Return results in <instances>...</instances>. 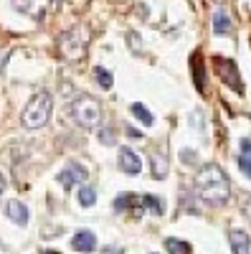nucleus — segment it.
<instances>
[{
	"label": "nucleus",
	"mask_w": 251,
	"mask_h": 254,
	"mask_svg": "<svg viewBox=\"0 0 251 254\" xmlns=\"http://www.w3.org/2000/svg\"><path fill=\"white\" fill-rule=\"evenodd\" d=\"M71 115H74L79 127H84V130H94V127H99V122H101L99 99L92 97V94H79L74 99V104H71Z\"/></svg>",
	"instance_id": "nucleus-3"
},
{
	"label": "nucleus",
	"mask_w": 251,
	"mask_h": 254,
	"mask_svg": "<svg viewBox=\"0 0 251 254\" xmlns=\"http://www.w3.org/2000/svg\"><path fill=\"white\" fill-rule=\"evenodd\" d=\"M76 198H79V203H81L84 208H92V206L97 203V190H94L92 186H81Z\"/></svg>",
	"instance_id": "nucleus-18"
},
{
	"label": "nucleus",
	"mask_w": 251,
	"mask_h": 254,
	"mask_svg": "<svg viewBox=\"0 0 251 254\" xmlns=\"http://www.w3.org/2000/svg\"><path fill=\"white\" fill-rule=\"evenodd\" d=\"M101 254H122V249H119V247H107Z\"/></svg>",
	"instance_id": "nucleus-26"
},
{
	"label": "nucleus",
	"mask_w": 251,
	"mask_h": 254,
	"mask_svg": "<svg viewBox=\"0 0 251 254\" xmlns=\"http://www.w3.org/2000/svg\"><path fill=\"white\" fill-rule=\"evenodd\" d=\"M135 201H137V198H135L132 193H119L117 201H114V211H117V214H122V211H127Z\"/></svg>",
	"instance_id": "nucleus-20"
},
{
	"label": "nucleus",
	"mask_w": 251,
	"mask_h": 254,
	"mask_svg": "<svg viewBox=\"0 0 251 254\" xmlns=\"http://www.w3.org/2000/svg\"><path fill=\"white\" fill-rule=\"evenodd\" d=\"M228 244H231L234 254H251V237L244 229H231L228 231Z\"/></svg>",
	"instance_id": "nucleus-10"
},
{
	"label": "nucleus",
	"mask_w": 251,
	"mask_h": 254,
	"mask_svg": "<svg viewBox=\"0 0 251 254\" xmlns=\"http://www.w3.org/2000/svg\"><path fill=\"white\" fill-rule=\"evenodd\" d=\"M10 3H13V8L20 10V13H28V10L33 8V0H10Z\"/></svg>",
	"instance_id": "nucleus-21"
},
{
	"label": "nucleus",
	"mask_w": 251,
	"mask_h": 254,
	"mask_svg": "<svg viewBox=\"0 0 251 254\" xmlns=\"http://www.w3.org/2000/svg\"><path fill=\"white\" fill-rule=\"evenodd\" d=\"M87 38H89V33H87V28H84V26H74L66 33H61L58 49H61V54H64V59L81 61L84 54H87Z\"/></svg>",
	"instance_id": "nucleus-4"
},
{
	"label": "nucleus",
	"mask_w": 251,
	"mask_h": 254,
	"mask_svg": "<svg viewBox=\"0 0 251 254\" xmlns=\"http://www.w3.org/2000/svg\"><path fill=\"white\" fill-rule=\"evenodd\" d=\"M213 69L216 74L221 76V81L226 87H231L236 94L244 92V84H241V74H239V66L234 59H226V56H213Z\"/></svg>",
	"instance_id": "nucleus-5"
},
{
	"label": "nucleus",
	"mask_w": 251,
	"mask_h": 254,
	"mask_svg": "<svg viewBox=\"0 0 251 254\" xmlns=\"http://www.w3.org/2000/svg\"><path fill=\"white\" fill-rule=\"evenodd\" d=\"M5 216H8L13 224H18V226H26L28 219H31L28 206H26L23 201H8V203H5Z\"/></svg>",
	"instance_id": "nucleus-9"
},
{
	"label": "nucleus",
	"mask_w": 251,
	"mask_h": 254,
	"mask_svg": "<svg viewBox=\"0 0 251 254\" xmlns=\"http://www.w3.org/2000/svg\"><path fill=\"white\" fill-rule=\"evenodd\" d=\"M87 176H89V171H87L84 165H79V163H69L64 171H58L56 181L64 186V190H69L74 183H84V181H87Z\"/></svg>",
	"instance_id": "nucleus-6"
},
{
	"label": "nucleus",
	"mask_w": 251,
	"mask_h": 254,
	"mask_svg": "<svg viewBox=\"0 0 251 254\" xmlns=\"http://www.w3.org/2000/svg\"><path fill=\"white\" fill-rule=\"evenodd\" d=\"M239 168L246 178H251V140L244 137L241 140V153H239Z\"/></svg>",
	"instance_id": "nucleus-13"
},
{
	"label": "nucleus",
	"mask_w": 251,
	"mask_h": 254,
	"mask_svg": "<svg viewBox=\"0 0 251 254\" xmlns=\"http://www.w3.org/2000/svg\"><path fill=\"white\" fill-rule=\"evenodd\" d=\"M130 112L145 125V127H152L155 125V117H152V112L148 110V107H145V104L142 102H135V104H130Z\"/></svg>",
	"instance_id": "nucleus-15"
},
{
	"label": "nucleus",
	"mask_w": 251,
	"mask_h": 254,
	"mask_svg": "<svg viewBox=\"0 0 251 254\" xmlns=\"http://www.w3.org/2000/svg\"><path fill=\"white\" fill-rule=\"evenodd\" d=\"M196 193L201 196V201H205L208 206H226L228 196H231V183H228V176L223 173V168L216 163L203 165L198 176H196Z\"/></svg>",
	"instance_id": "nucleus-1"
},
{
	"label": "nucleus",
	"mask_w": 251,
	"mask_h": 254,
	"mask_svg": "<svg viewBox=\"0 0 251 254\" xmlns=\"http://www.w3.org/2000/svg\"><path fill=\"white\" fill-rule=\"evenodd\" d=\"M5 61H8V51L0 49V74H3V69H5Z\"/></svg>",
	"instance_id": "nucleus-24"
},
{
	"label": "nucleus",
	"mask_w": 251,
	"mask_h": 254,
	"mask_svg": "<svg viewBox=\"0 0 251 254\" xmlns=\"http://www.w3.org/2000/svg\"><path fill=\"white\" fill-rule=\"evenodd\" d=\"M71 249L81 252V254H89L97 249V234L92 229H79L76 234L71 237Z\"/></svg>",
	"instance_id": "nucleus-7"
},
{
	"label": "nucleus",
	"mask_w": 251,
	"mask_h": 254,
	"mask_svg": "<svg viewBox=\"0 0 251 254\" xmlns=\"http://www.w3.org/2000/svg\"><path fill=\"white\" fill-rule=\"evenodd\" d=\"M231 31H234L231 15H228L223 8H218V10L213 13V33H216V36H228Z\"/></svg>",
	"instance_id": "nucleus-11"
},
{
	"label": "nucleus",
	"mask_w": 251,
	"mask_h": 254,
	"mask_svg": "<svg viewBox=\"0 0 251 254\" xmlns=\"http://www.w3.org/2000/svg\"><path fill=\"white\" fill-rule=\"evenodd\" d=\"M165 249H167V254H191V244L183 239H175V237L165 239Z\"/></svg>",
	"instance_id": "nucleus-16"
},
{
	"label": "nucleus",
	"mask_w": 251,
	"mask_h": 254,
	"mask_svg": "<svg viewBox=\"0 0 251 254\" xmlns=\"http://www.w3.org/2000/svg\"><path fill=\"white\" fill-rule=\"evenodd\" d=\"M5 188H8V178H5L3 173H0V196L5 193Z\"/></svg>",
	"instance_id": "nucleus-25"
},
{
	"label": "nucleus",
	"mask_w": 251,
	"mask_h": 254,
	"mask_svg": "<svg viewBox=\"0 0 251 254\" xmlns=\"http://www.w3.org/2000/svg\"><path fill=\"white\" fill-rule=\"evenodd\" d=\"M44 254H61V252H56V249H44Z\"/></svg>",
	"instance_id": "nucleus-27"
},
{
	"label": "nucleus",
	"mask_w": 251,
	"mask_h": 254,
	"mask_svg": "<svg viewBox=\"0 0 251 254\" xmlns=\"http://www.w3.org/2000/svg\"><path fill=\"white\" fill-rule=\"evenodd\" d=\"M99 140H101V142H104V140H107V142H112V140H114V135H112V130H107V132H104V130H101V132H99Z\"/></svg>",
	"instance_id": "nucleus-23"
},
{
	"label": "nucleus",
	"mask_w": 251,
	"mask_h": 254,
	"mask_svg": "<svg viewBox=\"0 0 251 254\" xmlns=\"http://www.w3.org/2000/svg\"><path fill=\"white\" fill-rule=\"evenodd\" d=\"M51 107H53V99L49 92H38L28 99L26 110H23V127H28V130H41L49 117H51Z\"/></svg>",
	"instance_id": "nucleus-2"
},
{
	"label": "nucleus",
	"mask_w": 251,
	"mask_h": 254,
	"mask_svg": "<svg viewBox=\"0 0 251 254\" xmlns=\"http://www.w3.org/2000/svg\"><path fill=\"white\" fill-rule=\"evenodd\" d=\"M94 79H97V84H99L101 89H112V87H114L112 71H107L104 66H94Z\"/></svg>",
	"instance_id": "nucleus-17"
},
{
	"label": "nucleus",
	"mask_w": 251,
	"mask_h": 254,
	"mask_svg": "<svg viewBox=\"0 0 251 254\" xmlns=\"http://www.w3.org/2000/svg\"><path fill=\"white\" fill-rule=\"evenodd\" d=\"M152 254H157V252H152Z\"/></svg>",
	"instance_id": "nucleus-29"
},
{
	"label": "nucleus",
	"mask_w": 251,
	"mask_h": 254,
	"mask_svg": "<svg viewBox=\"0 0 251 254\" xmlns=\"http://www.w3.org/2000/svg\"><path fill=\"white\" fill-rule=\"evenodd\" d=\"M150 165H152V176L157 181L167 176V158L160 150H150Z\"/></svg>",
	"instance_id": "nucleus-14"
},
{
	"label": "nucleus",
	"mask_w": 251,
	"mask_h": 254,
	"mask_svg": "<svg viewBox=\"0 0 251 254\" xmlns=\"http://www.w3.org/2000/svg\"><path fill=\"white\" fill-rule=\"evenodd\" d=\"M180 158H183L185 163H196V153H193V150H180Z\"/></svg>",
	"instance_id": "nucleus-22"
},
{
	"label": "nucleus",
	"mask_w": 251,
	"mask_h": 254,
	"mask_svg": "<svg viewBox=\"0 0 251 254\" xmlns=\"http://www.w3.org/2000/svg\"><path fill=\"white\" fill-rule=\"evenodd\" d=\"M119 168L127 176H137L142 171V160L135 150H130V147H119Z\"/></svg>",
	"instance_id": "nucleus-8"
},
{
	"label": "nucleus",
	"mask_w": 251,
	"mask_h": 254,
	"mask_svg": "<svg viewBox=\"0 0 251 254\" xmlns=\"http://www.w3.org/2000/svg\"><path fill=\"white\" fill-rule=\"evenodd\" d=\"M53 3H56V8H58V5H61V0H53Z\"/></svg>",
	"instance_id": "nucleus-28"
},
{
	"label": "nucleus",
	"mask_w": 251,
	"mask_h": 254,
	"mask_svg": "<svg viewBox=\"0 0 251 254\" xmlns=\"http://www.w3.org/2000/svg\"><path fill=\"white\" fill-rule=\"evenodd\" d=\"M142 206L150 208L155 216H162V214H165V203H162L157 196H142Z\"/></svg>",
	"instance_id": "nucleus-19"
},
{
	"label": "nucleus",
	"mask_w": 251,
	"mask_h": 254,
	"mask_svg": "<svg viewBox=\"0 0 251 254\" xmlns=\"http://www.w3.org/2000/svg\"><path fill=\"white\" fill-rule=\"evenodd\" d=\"M191 71H193L196 89L203 94V92H205V74H203V64H201V54H198V51L191 56Z\"/></svg>",
	"instance_id": "nucleus-12"
}]
</instances>
